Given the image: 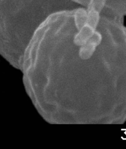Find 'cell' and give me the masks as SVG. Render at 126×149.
Returning <instances> with one entry per match:
<instances>
[{"instance_id": "obj_1", "label": "cell", "mask_w": 126, "mask_h": 149, "mask_svg": "<svg viewBox=\"0 0 126 149\" xmlns=\"http://www.w3.org/2000/svg\"><path fill=\"white\" fill-rule=\"evenodd\" d=\"M95 30L88 25H86L78 30V33L74 37V43L78 47L82 46L88 41Z\"/></svg>"}, {"instance_id": "obj_2", "label": "cell", "mask_w": 126, "mask_h": 149, "mask_svg": "<svg viewBox=\"0 0 126 149\" xmlns=\"http://www.w3.org/2000/svg\"><path fill=\"white\" fill-rule=\"evenodd\" d=\"M88 14L87 9L82 8H78L74 11L73 15L74 23L77 30H79L87 25Z\"/></svg>"}, {"instance_id": "obj_3", "label": "cell", "mask_w": 126, "mask_h": 149, "mask_svg": "<svg viewBox=\"0 0 126 149\" xmlns=\"http://www.w3.org/2000/svg\"><path fill=\"white\" fill-rule=\"evenodd\" d=\"M98 45L89 40L87 42L80 47L79 55L80 57L83 60L90 58L95 51Z\"/></svg>"}, {"instance_id": "obj_4", "label": "cell", "mask_w": 126, "mask_h": 149, "mask_svg": "<svg viewBox=\"0 0 126 149\" xmlns=\"http://www.w3.org/2000/svg\"><path fill=\"white\" fill-rule=\"evenodd\" d=\"M88 20L87 25L96 30L100 20V13L94 10H87Z\"/></svg>"}, {"instance_id": "obj_5", "label": "cell", "mask_w": 126, "mask_h": 149, "mask_svg": "<svg viewBox=\"0 0 126 149\" xmlns=\"http://www.w3.org/2000/svg\"><path fill=\"white\" fill-rule=\"evenodd\" d=\"M106 0H89L87 10H94L100 13L106 5Z\"/></svg>"}]
</instances>
